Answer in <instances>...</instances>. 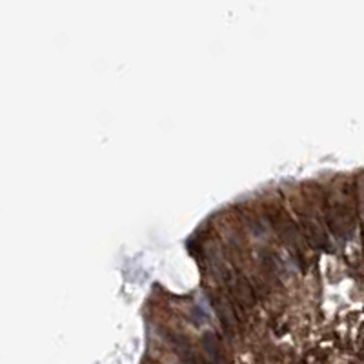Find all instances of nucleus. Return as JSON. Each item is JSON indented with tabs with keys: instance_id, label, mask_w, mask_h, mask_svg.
I'll return each mask as SVG.
<instances>
[{
	"instance_id": "nucleus-1",
	"label": "nucleus",
	"mask_w": 364,
	"mask_h": 364,
	"mask_svg": "<svg viewBox=\"0 0 364 364\" xmlns=\"http://www.w3.org/2000/svg\"><path fill=\"white\" fill-rule=\"evenodd\" d=\"M215 308H217L219 317L222 319L224 326H231V324L237 323V315H235V308L230 301L226 299H215Z\"/></svg>"
}]
</instances>
